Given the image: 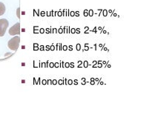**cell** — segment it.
I'll list each match as a JSON object with an SVG mask.
<instances>
[{"label": "cell", "mask_w": 158, "mask_h": 133, "mask_svg": "<svg viewBox=\"0 0 158 133\" xmlns=\"http://www.w3.org/2000/svg\"><path fill=\"white\" fill-rule=\"evenodd\" d=\"M19 36H15L8 42V48L13 51H16L19 45Z\"/></svg>", "instance_id": "6da1fadb"}, {"label": "cell", "mask_w": 158, "mask_h": 133, "mask_svg": "<svg viewBox=\"0 0 158 133\" xmlns=\"http://www.w3.org/2000/svg\"><path fill=\"white\" fill-rule=\"evenodd\" d=\"M9 25L8 21L6 19H0V36H3L6 32Z\"/></svg>", "instance_id": "7a4b0ae2"}, {"label": "cell", "mask_w": 158, "mask_h": 133, "mask_svg": "<svg viewBox=\"0 0 158 133\" xmlns=\"http://www.w3.org/2000/svg\"><path fill=\"white\" fill-rule=\"evenodd\" d=\"M20 33V24L16 23L14 26L10 28V29L9 30V34L10 35H19Z\"/></svg>", "instance_id": "3957f363"}, {"label": "cell", "mask_w": 158, "mask_h": 133, "mask_svg": "<svg viewBox=\"0 0 158 133\" xmlns=\"http://www.w3.org/2000/svg\"><path fill=\"white\" fill-rule=\"evenodd\" d=\"M5 12V6L2 2H0V16L3 15Z\"/></svg>", "instance_id": "277c9868"}]
</instances>
